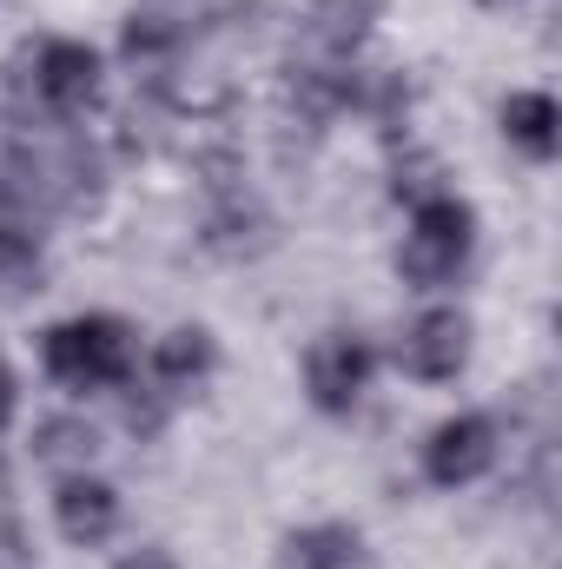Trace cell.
<instances>
[{"label":"cell","mask_w":562,"mask_h":569,"mask_svg":"<svg viewBox=\"0 0 562 569\" xmlns=\"http://www.w3.org/2000/svg\"><path fill=\"white\" fill-rule=\"evenodd\" d=\"M496 457H503V430H496L490 411H456V418H443V425L423 437V477L436 490L483 483L496 470Z\"/></svg>","instance_id":"277c9868"},{"label":"cell","mask_w":562,"mask_h":569,"mask_svg":"<svg viewBox=\"0 0 562 569\" xmlns=\"http://www.w3.org/2000/svg\"><path fill=\"white\" fill-rule=\"evenodd\" d=\"M53 530H60L73 550L113 543V530H120V490H113L107 477H93V470L60 477V490H53Z\"/></svg>","instance_id":"52a82bcc"},{"label":"cell","mask_w":562,"mask_h":569,"mask_svg":"<svg viewBox=\"0 0 562 569\" xmlns=\"http://www.w3.org/2000/svg\"><path fill=\"white\" fill-rule=\"evenodd\" d=\"M470 345H476L470 311H456V305H423L418 318L404 325V338H398V365H404L418 385H450V378H463Z\"/></svg>","instance_id":"8992f818"},{"label":"cell","mask_w":562,"mask_h":569,"mask_svg":"<svg viewBox=\"0 0 562 569\" xmlns=\"http://www.w3.org/2000/svg\"><path fill=\"white\" fill-rule=\"evenodd\" d=\"M33 457L53 463L60 477H73V470H87V463L100 457V430L87 425L80 411H53V418L33 425Z\"/></svg>","instance_id":"5bb4252c"},{"label":"cell","mask_w":562,"mask_h":569,"mask_svg":"<svg viewBox=\"0 0 562 569\" xmlns=\"http://www.w3.org/2000/svg\"><path fill=\"white\" fill-rule=\"evenodd\" d=\"M284 563L291 569H358L364 563V530L358 523H338V517L304 523V530L284 537Z\"/></svg>","instance_id":"7c38bea8"},{"label":"cell","mask_w":562,"mask_h":569,"mask_svg":"<svg viewBox=\"0 0 562 569\" xmlns=\"http://www.w3.org/2000/svg\"><path fill=\"white\" fill-rule=\"evenodd\" d=\"M483 7H516V0H483Z\"/></svg>","instance_id":"ffe728a7"},{"label":"cell","mask_w":562,"mask_h":569,"mask_svg":"<svg viewBox=\"0 0 562 569\" xmlns=\"http://www.w3.org/2000/svg\"><path fill=\"white\" fill-rule=\"evenodd\" d=\"M371 378H378V351H371V338H358V331H324V338L304 351V391H311V405H318L324 418H351V411L364 405Z\"/></svg>","instance_id":"5b68a950"},{"label":"cell","mask_w":562,"mask_h":569,"mask_svg":"<svg viewBox=\"0 0 562 569\" xmlns=\"http://www.w3.org/2000/svg\"><path fill=\"white\" fill-rule=\"evenodd\" d=\"M378 13H384V0H311L304 40H311L331 67H344V60H358V47L371 40Z\"/></svg>","instance_id":"9c48e42d"},{"label":"cell","mask_w":562,"mask_h":569,"mask_svg":"<svg viewBox=\"0 0 562 569\" xmlns=\"http://www.w3.org/2000/svg\"><path fill=\"white\" fill-rule=\"evenodd\" d=\"M120 391H127V430L133 437H159L165 430V391L159 385H133V378Z\"/></svg>","instance_id":"e0dca14e"},{"label":"cell","mask_w":562,"mask_h":569,"mask_svg":"<svg viewBox=\"0 0 562 569\" xmlns=\"http://www.w3.org/2000/svg\"><path fill=\"white\" fill-rule=\"evenodd\" d=\"M13 411H20V378H13V371L0 365V430L13 425Z\"/></svg>","instance_id":"d6986e66"},{"label":"cell","mask_w":562,"mask_h":569,"mask_svg":"<svg viewBox=\"0 0 562 569\" xmlns=\"http://www.w3.org/2000/svg\"><path fill=\"white\" fill-rule=\"evenodd\" d=\"M113 569H179V557H172L165 543H133V550H120Z\"/></svg>","instance_id":"ac0fdd59"},{"label":"cell","mask_w":562,"mask_h":569,"mask_svg":"<svg viewBox=\"0 0 562 569\" xmlns=\"http://www.w3.org/2000/svg\"><path fill=\"white\" fill-rule=\"evenodd\" d=\"M470 252H476V212H470V199L436 192V199H423L418 212H411V226H404L398 279L418 284V291H436V284H450L470 266Z\"/></svg>","instance_id":"3957f363"},{"label":"cell","mask_w":562,"mask_h":569,"mask_svg":"<svg viewBox=\"0 0 562 569\" xmlns=\"http://www.w3.org/2000/svg\"><path fill=\"white\" fill-rule=\"evenodd\" d=\"M47 284V232L0 219V305H27Z\"/></svg>","instance_id":"8fae6325"},{"label":"cell","mask_w":562,"mask_h":569,"mask_svg":"<svg viewBox=\"0 0 562 569\" xmlns=\"http://www.w3.org/2000/svg\"><path fill=\"white\" fill-rule=\"evenodd\" d=\"M40 365L67 391H120L140 365V338L113 311H80L40 331Z\"/></svg>","instance_id":"6da1fadb"},{"label":"cell","mask_w":562,"mask_h":569,"mask_svg":"<svg viewBox=\"0 0 562 569\" xmlns=\"http://www.w3.org/2000/svg\"><path fill=\"white\" fill-rule=\"evenodd\" d=\"M120 53H127L140 73H165L172 53H179V27H172L165 13H133L127 33H120Z\"/></svg>","instance_id":"9a60e30c"},{"label":"cell","mask_w":562,"mask_h":569,"mask_svg":"<svg viewBox=\"0 0 562 569\" xmlns=\"http://www.w3.org/2000/svg\"><path fill=\"white\" fill-rule=\"evenodd\" d=\"M100 87H107L100 53H93L87 40H67V33L33 40V47L20 53L13 80H7L13 113H40V120H73V113H87V107L100 100Z\"/></svg>","instance_id":"7a4b0ae2"},{"label":"cell","mask_w":562,"mask_h":569,"mask_svg":"<svg viewBox=\"0 0 562 569\" xmlns=\"http://www.w3.org/2000/svg\"><path fill=\"white\" fill-rule=\"evenodd\" d=\"M436 192H450V186H443V172H436V159H430V152L398 159V179H391V199H398V206H411V212H418L423 199H436Z\"/></svg>","instance_id":"2e32d148"},{"label":"cell","mask_w":562,"mask_h":569,"mask_svg":"<svg viewBox=\"0 0 562 569\" xmlns=\"http://www.w3.org/2000/svg\"><path fill=\"white\" fill-rule=\"evenodd\" d=\"M265 232H272V212H265L245 186L219 192V206L205 212V246H219V252H232V259L259 252V246H265Z\"/></svg>","instance_id":"4fadbf2b"},{"label":"cell","mask_w":562,"mask_h":569,"mask_svg":"<svg viewBox=\"0 0 562 569\" xmlns=\"http://www.w3.org/2000/svg\"><path fill=\"white\" fill-rule=\"evenodd\" d=\"M212 371H219V338H212L205 325H172V331L152 345V385H159L165 398H185V391L212 385Z\"/></svg>","instance_id":"ba28073f"},{"label":"cell","mask_w":562,"mask_h":569,"mask_svg":"<svg viewBox=\"0 0 562 569\" xmlns=\"http://www.w3.org/2000/svg\"><path fill=\"white\" fill-rule=\"evenodd\" d=\"M503 140L516 146L523 159L550 166V159L562 152V107H556V93H543V87L510 93V100H503Z\"/></svg>","instance_id":"30bf717a"}]
</instances>
